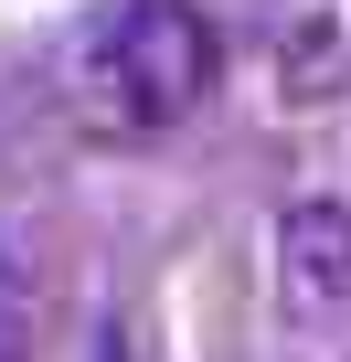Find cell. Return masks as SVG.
Masks as SVG:
<instances>
[{
  "label": "cell",
  "instance_id": "cell-1",
  "mask_svg": "<svg viewBox=\"0 0 351 362\" xmlns=\"http://www.w3.org/2000/svg\"><path fill=\"white\" fill-rule=\"evenodd\" d=\"M64 86L96 128L117 139H160L213 107L224 86V33L203 0H117V11H96L64 54Z\"/></svg>",
  "mask_w": 351,
  "mask_h": 362
},
{
  "label": "cell",
  "instance_id": "cell-2",
  "mask_svg": "<svg viewBox=\"0 0 351 362\" xmlns=\"http://www.w3.org/2000/svg\"><path fill=\"white\" fill-rule=\"evenodd\" d=\"M266 267H277L287 320L351 330V203H287L266 235Z\"/></svg>",
  "mask_w": 351,
  "mask_h": 362
},
{
  "label": "cell",
  "instance_id": "cell-3",
  "mask_svg": "<svg viewBox=\"0 0 351 362\" xmlns=\"http://www.w3.org/2000/svg\"><path fill=\"white\" fill-rule=\"evenodd\" d=\"M266 86H277V107L351 96V0H277L266 11Z\"/></svg>",
  "mask_w": 351,
  "mask_h": 362
}]
</instances>
